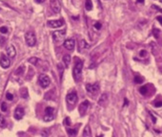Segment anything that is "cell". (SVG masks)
Returning <instances> with one entry per match:
<instances>
[{
    "instance_id": "1",
    "label": "cell",
    "mask_w": 162,
    "mask_h": 137,
    "mask_svg": "<svg viewBox=\"0 0 162 137\" xmlns=\"http://www.w3.org/2000/svg\"><path fill=\"white\" fill-rule=\"evenodd\" d=\"M82 68H83V62L79 59L76 60V63H75L73 70H72L73 78L75 79V81H78L81 78V75H82Z\"/></svg>"
},
{
    "instance_id": "2",
    "label": "cell",
    "mask_w": 162,
    "mask_h": 137,
    "mask_svg": "<svg viewBox=\"0 0 162 137\" xmlns=\"http://www.w3.org/2000/svg\"><path fill=\"white\" fill-rule=\"evenodd\" d=\"M25 40H26V43L28 46L32 47V46H34L35 43H36V37L34 35L33 32H28L26 33L25 35Z\"/></svg>"
},
{
    "instance_id": "3",
    "label": "cell",
    "mask_w": 162,
    "mask_h": 137,
    "mask_svg": "<svg viewBox=\"0 0 162 137\" xmlns=\"http://www.w3.org/2000/svg\"><path fill=\"white\" fill-rule=\"evenodd\" d=\"M38 82H39V84H40V86L42 88H47L51 84V79L47 75H45V74L39 75Z\"/></svg>"
},
{
    "instance_id": "4",
    "label": "cell",
    "mask_w": 162,
    "mask_h": 137,
    "mask_svg": "<svg viewBox=\"0 0 162 137\" xmlns=\"http://www.w3.org/2000/svg\"><path fill=\"white\" fill-rule=\"evenodd\" d=\"M66 36V30H62V31H55L52 33V38L54 41L56 42H59V41H62L64 39Z\"/></svg>"
},
{
    "instance_id": "5",
    "label": "cell",
    "mask_w": 162,
    "mask_h": 137,
    "mask_svg": "<svg viewBox=\"0 0 162 137\" xmlns=\"http://www.w3.org/2000/svg\"><path fill=\"white\" fill-rule=\"evenodd\" d=\"M50 6H51V9L52 10L53 13H55V14L60 13L61 5H60L59 0H50Z\"/></svg>"
},
{
    "instance_id": "6",
    "label": "cell",
    "mask_w": 162,
    "mask_h": 137,
    "mask_svg": "<svg viewBox=\"0 0 162 137\" xmlns=\"http://www.w3.org/2000/svg\"><path fill=\"white\" fill-rule=\"evenodd\" d=\"M64 20L63 19H58V20H48L47 21V26L51 28H59L64 25Z\"/></svg>"
},
{
    "instance_id": "7",
    "label": "cell",
    "mask_w": 162,
    "mask_h": 137,
    "mask_svg": "<svg viewBox=\"0 0 162 137\" xmlns=\"http://www.w3.org/2000/svg\"><path fill=\"white\" fill-rule=\"evenodd\" d=\"M86 89H87V91L88 92H90V93H92V94H95V93H97L98 92V90H99V84L96 83V84H87V85H86Z\"/></svg>"
},
{
    "instance_id": "8",
    "label": "cell",
    "mask_w": 162,
    "mask_h": 137,
    "mask_svg": "<svg viewBox=\"0 0 162 137\" xmlns=\"http://www.w3.org/2000/svg\"><path fill=\"white\" fill-rule=\"evenodd\" d=\"M0 65H1V67H3L4 69H7V68L10 67L11 65V60L10 58L5 56V55H2L1 56V58H0Z\"/></svg>"
},
{
    "instance_id": "9",
    "label": "cell",
    "mask_w": 162,
    "mask_h": 137,
    "mask_svg": "<svg viewBox=\"0 0 162 137\" xmlns=\"http://www.w3.org/2000/svg\"><path fill=\"white\" fill-rule=\"evenodd\" d=\"M64 47L67 49V50H69V51H72L73 49H74V46H75V41H74V39H72V38H69V39H67V40H65L64 41Z\"/></svg>"
},
{
    "instance_id": "10",
    "label": "cell",
    "mask_w": 162,
    "mask_h": 137,
    "mask_svg": "<svg viewBox=\"0 0 162 137\" xmlns=\"http://www.w3.org/2000/svg\"><path fill=\"white\" fill-rule=\"evenodd\" d=\"M89 105H90V104H89V101H83L82 103L79 105L78 110H79L80 115H84V114L86 113V111H87V109H88V107H89Z\"/></svg>"
},
{
    "instance_id": "11",
    "label": "cell",
    "mask_w": 162,
    "mask_h": 137,
    "mask_svg": "<svg viewBox=\"0 0 162 137\" xmlns=\"http://www.w3.org/2000/svg\"><path fill=\"white\" fill-rule=\"evenodd\" d=\"M67 102L71 105H74L77 101V95L74 93V92H71V93H69L67 95V98H66Z\"/></svg>"
},
{
    "instance_id": "12",
    "label": "cell",
    "mask_w": 162,
    "mask_h": 137,
    "mask_svg": "<svg viewBox=\"0 0 162 137\" xmlns=\"http://www.w3.org/2000/svg\"><path fill=\"white\" fill-rule=\"evenodd\" d=\"M6 51H7L8 57L11 58H14L15 57V55H16V50H15V47L14 45H9L7 47V50Z\"/></svg>"
},
{
    "instance_id": "13",
    "label": "cell",
    "mask_w": 162,
    "mask_h": 137,
    "mask_svg": "<svg viewBox=\"0 0 162 137\" xmlns=\"http://www.w3.org/2000/svg\"><path fill=\"white\" fill-rule=\"evenodd\" d=\"M24 114H25L24 109H23L22 107H17V108L15 109V111H14V118H15L16 120H21V119L23 118Z\"/></svg>"
},
{
    "instance_id": "14",
    "label": "cell",
    "mask_w": 162,
    "mask_h": 137,
    "mask_svg": "<svg viewBox=\"0 0 162 137\" xmlns=\"http://www.w3.org/2000/svg\"><path fill=\"white\" fill-rule=\"evenodd\" d=\"M89 48H90V45L84 39H82V40L79 41V49H80L81 52H82L83 50H88Z\"/></svg>"
},
{
    "instance_id": "15",
    "label": "cell",
    "mask_w": 162,
    "mask_h": 137,
    "mask_svg": "<svg viewBox=\"0 0 162 137\" xmlns=\"http://www.w3.org/2000/svg\"><path fill=\"white\" fill-rule=\"evenodd\" d=\"M63 61H64V64H65V67L68 68L70 66V62H71V56L70 55H65L63 57Z\"/></svg>"
},
{
    "instance_id": "16",
    "label": "cell",
    "mask_w": 162,
    "mask_h": 137,
    "mask_svg": "<svg viewBox=\"0 0 162 137\" xmlns=\"http://www.w3.org/2000/svg\"><path fill=\"white\" fill-rule=\"evenodd\" d=\"M107 100H108V95L107 94H102L101 96H100V98H99V100H98V104L100 105H104L106 102H107Z\"/></svg>"
},
{
    "instance_id": "17",
    "label": "cell",
    "mask_w": 162,
    "mask_h": 137,
    "mask_svg": "<svg viewBox=\"0 0 162 137\" xmlns=\"http://www.w3.org/2000/svg\"><path fill=\"white\" fill-rule=\"evenodd\" d=\"M92 135V131H91V127L90 126H86L84 130H83V136L84 137H90Z\"/></svg>"
},
{
    "instance_id": "18",
    "label": "cell",
    "mask_w": 162,
    "mask_h": 137,
    "mask_svg": "<svg viewBox=\"0 0 162 137\" xmlns=\"http://www.w3.org/2000/svg\"><path fill=\"white\" fill-rule=\"evenodd\" d=\"M85 9H86L87 11H92V9H93V3H92L91 0H86Z\"/></svg>"
},
{
    "instance_id": "19",
    "label": "cell",
    "mask_w": 162,
    "mask_h": 137,
    "mask_svg": "<svg viewBox=\"0 0 162 137\" xmlns=\"http://www.w3.org/2000/svg\"><path fill=\"white\" fill-rule=\"evenodd\" d=\"M67 131H68V134H69L70 136H75V135L77 134L76 128H68Z\"/></svg>"
},
{
    "instance_id": "20",
    "label": "cell",
    "mask_w": 162,
    "mask_h": 137,
    "mask_svg": "<svg viewBox=\"0 0 162 137\" xmlns=\"http://www.w3.org/2000/svg\"><path fill=\"white\" fill-rule=\"evenodd\" d=\"M53 112H54V109H53L52 107H51V106H48V107H46V109H45L46 115H53Z\"/></svg>"
},
{
    "instance_id": "21",
    "label": "cell",
    "mask_w": 162,
    "mask_h": 137,
    "mask_svg": "<svg viewBox=\"0 0 162 137\" xmlns=\"http://www.w3.org/2000/svg\"><path fill=\"white\" fill-rule=\"evenodd\" d=\"M142 82H143V78L140 77L139 75H136V76L134 77V83H135V84H141Z\"/></svg>"
},
{
    "instance_id": "22",
    "label": "cell",
    "mask_w": 162,
    "mask_h": 137,
    "mask_svg": "<svg viewBox=\"0 0 162 137\" xmlns=\"http://www.w3.org/2000/svg\"><path fill=\"white\" fill-rule=\"evenodd\" d=\"M22 72H24V66H20L18 69H16L15 70V75H17V76H19V75H21L22 74Z\"/></svg>"
},
{
    "instance_id": "23",
    "label": "cell",
    "mask_w": 162,
    "mask_h": 137,
    "mask_svg": "<svg viewBox=\"0 0 162 137\" xmlns=\"http://www.w3.org/2000/svg\"><path fill=\"white\" fill-rule=\"evenodd\" d=\"M6 126V121H5V118L0 114V126Z\"/></svg>"
},
{
    "instance_id": "24",
    "label": "cell",
    "mask_w": 162,
    "mask_h": 137,
    "mask_svg": "<svg viewBox=\"0 0 162 137\" xmlns=\"http://www.w3.org/2000/svg\"><path fill=\"white\" fill-rule=\"evenodd\" d=\"M147 91H148L147 86H142V87H140V88H139V92H140L142 95H145V94L147 93Z\"/></svg>"
},
{
    "instance_id": "25",
    "label": "cell",
    "mask_w": 162,
    "mask_h": 137,
    "mask_svg": "<svg viewBox=\"0 0 162 137\" xmlns=\"http://www.w3.org/2000/svg\"><path fill=\"white\" fill-rule=\"evenodd\" d=\"M28 61L30 62V63H32V64H36L37 63V61H38V59H37V58H29L28 59Z\"/></svg>"
},
{
    "instance_id": "26",
    "label": "cell",
    "mask_w": 162,
    "mask_h": 137,
    "mask_svg": "<svg viewBox=\"0 0 162 137\" xmlns=\"http://www.w3.org/2000/svg\"><path fill=\"white\" fill-rule=\"evenodd\" d=\"M52 120H53V115H45V117H44V121H46V122H50V121H52Z\"/></svg>"
},
{
    "instance_id": "27",
    "label": "cell",
    "mask_w": 162,
    "mask_h": 137,
    "mask_svg": "<svg viewBox=\"0 0 162 137\" xmlns=\"http://www.w3.org/2000/svg\"><path fill=\"white\" fill-rule=\"evenodd\" d=\"M8 28L6 27V26H2V27H0V32H1V34H7L8 33Z\"/></svg>"
},
{
    "instance_id": "28",
    "label": "cell",
    "mask_w": 162,
    "mask_h": 137,
    "mask_svg": "<svg viewBox=\"0 0 162 137\" xmlns=\"http://www.w3.org/2000/svg\"><path fill=\"white\" fill-rule=\"evenodd\" d=\"M7 108H8L7 104H6L5 102H3V103L1 104V110H2L3 112H6V111H7Z\"/></svg>"
},
{
    "instance_id": "29",
    "label": "cell",
    "mask_w": 162,
    "mask_h": 137,
    "mask_svg": "<svg viewBox=\"0 0 162 137\" xmlns=\"http://www.w3.org/2000/svg\"><path fill=\"white\" fill-rule=\"evenodd\" d=\"M6 98H7V99H8L9 101H13V100H14V95L8 92V93L6 94Z\"/></svg>"
},
{
    "instance_id": "30",
    "label": "cell",
    "mask_w": 162,
    "mask_h": 137,
    "mask_svg": "<svg viewBox=\"0 0 162 137\" xmlns=\"http://www.w3.org/2000/svg\"><path fill=\"white\" fill-rule=\"evenodd\" d=\"M101 27H102V25H101V23H100V22H96V23L95 24V28L96 30H100V29H101Z\"/></svg>"
},
{
    "instance_id": "31",
    "label": "cell",
    "mask_w": 162,
    "mask_h": 137,
    "mask_svg": "<svg viewBox=\"0 0 162 137\" xmlns=\"http://www.w3.org/2000/svg\"><path fill=\"white\" fill-rule=\"evenodd\" d=\"M152 33H153V36H154V37H155V38H157V37H158V33H159V30H157V29H153Z\"/></svg>"
},
{
    "instance_id": "32",
    "label": "cell",
    "mask_w": 162,
    "mask_h": 137,
    "mask_svg": "<svg viewBox=\"0 0 162 137\" xmlns=\"http://www.w3.org/2000/svg\"><path fill=\"white\" fill-rule=\"evenodd\" d=\"M154 106H155V107H160V106H162V101L155 102V103H154Z\"/></svg>"
},
{
    "instance_id": "33",
    "label": "cell",
    "mask_w": 162,
    "mask_h": 137,
    "mask_svg": "<svg viewBox=\"0 0 162 137\" xmlns=\"http://www.w3.org/2000/svg\"><path fill=\"white\" fill-rule=\"evenodd\" d=\"M139 55H140V57H145V56L147 55V52H146L145 50H143V51H140Z\"/></svg>"
},
{
    "instance_id": "34",
    "label": "cell",
    "mask_w": 162,
    "mask_h": 137,
    "mask_svg": "<svg viewBox=\"0 0 162 137\" xmlns=\"http://www.w3.org/2000/svg\"><path fill=\"white\" fill-rule=\"evenodd\" d=\"M65 124H66L67 126H70V125H71V120H70V118L67 117V118L65 119Z\"/></svg>"
},
{
    "instance_id": "35",
    "label": "cell",
    "mask_w": 162,
    "mask_h": 137,
    "mask_svg": "<svg viewBox=\"0 0 162 137\" xmlns=\"http://www.w3.org/2000/svg\"><path fill=\"white\" fill-rule=\"evenodd\" d=\"M152 8H154V9H156V10H158L160 13H162V9H160L159 7H157V6H155V5H152Z\"/></svg>"
},
{
    "instance_id": "36",
    "label": "cell",
    "mask_w": 162,
    "mask_h": 137,
    "mask_svg": "<svg viewBox=\"0 0 162 137\" xmlns=\"http://www.w3.org/2000/svg\"><path fill=\"white\" fill-rule=\"evenodd\" d=\"M150 115L152 116V122H153V123H155V122H156V119H155V117H154V116H153V115H152L151 112H150Z\"/></svg>"
},
{
    "instance_id": "37",
    "label": "cell",
    "mask_w": 162,
    "mask_h": 137,
    "mask_svg": "<svg viewBox=\"0 0 162 137\" xmlns=\"http://www.w3.org/2000/svg\"><path fill=\"white\" fill-rule=\"evenodd\" d=\"M156 19H157V21H159L160 24H162V17H161V16H157Z\"/></svg>"
},
{
    "instance_id": "38",
    "label": "cell",
    "mask_w": 162,
    "mask_h": 137,
    "mask_svg": "<svg viewBox=\"0 0 162 137\" xmlns=\"http://www.w3.org/2000/svg\"><path fill=\"white\" fill-rule=\"evenodd\" d=\"M34 1H35L36 3H43L45 0H34Z\"/></svg>"
},
{
    "instance_id": "39",
    "label": "cell",
    "mask_w": 162,
    "mask_h": 137,
    "mask_svg": "<svg viewBox=\"0 0 162 137\" xmlns=\"http://www.w3.org/2000/svg\"><path fill=\"white\" fill-rule=\"evenodd\" d=\"M124 101H125V104H124V105H128V104H129V101H128L126 98L124 99Z\"/></svg>"
},
{
    "instance_id": "40",
    "label": "cell",
    "mask_w": 162,
    "mask_h": 137,
    "mask_svg": "<svg viewBox=\"0 0 162 137\" xmlns=\"http://www.w3.org/2000/svg\"><path fill=\"white\" fill-rule=\"evenodd\" d=\"M145 0H137V3H140V4H143Z\"/></svg>"
},
{
    "instance_id": "41",
    "label": "cell",
    "mask_w": 162,
    "mask_h": 137,
    "mask_svg": "<svg viewBox=\"0 0 162 137\" xmlns=\"http://www.w3.org/2000/svg\"><path fill=\"white\" fill-rule=\"evenodd\" d=\"M160 2H162V0H160Z\"/></svg>"
}]
</instances>
